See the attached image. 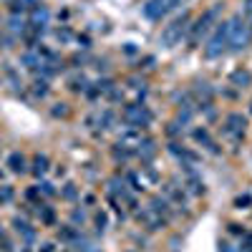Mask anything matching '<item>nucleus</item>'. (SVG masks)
I'll list each match as a JSON object with an SVG mask.
<instances>
[{
    "label": "nucleus",
    "mask_w": 252,
    "mask_h": 252,
    "mask_svg": "<svg viewBox=\"0 0 252 252\" xmlns=\"http://www.w3.org/2000/svg\"><path fill=\"white\" fill-rule=\"evenodd\" d=\"M53 172L58 179H66L68 177V169H66V164H53Z\"/></svg>",
    "instance_id": "nucleus-39"
},
{
    "label": "nucleus",
    "mask_w": 252,
    "mask_h": 252,
    "mask_svg": "<svg viewBox=\"0 0 252 252\" xmlns=\"http://www.w3.org/2000/svg\"><path fill=\"white\" fill-rule=\"evenodd\" d=\"M51 116L53 119H68L71 116V103L68 101H56L51 106Z\"/></svg>",
    "instance_id": "nucleus-31"
},
{
    "label": "nucleus",
    "mask_w": 252,
    "mask_h": 252,
    "mask_svg": "<svg viewBox=\"0 0 252 252\" xmlns=\"http://www.w3.org/2000/svg\"><path fill=\"white\" fill-rule=\"evenodd\" d=\"M194 116H197L194 106H177V116H174V121H177L179 126H189V124L194 121Z\"/></svg>",
    "instance_id": "nucleus-27"
},
{
    "label": "nucleus",
    "mask_w": 252,
    "mask_h": 252,
    "mask_svg": "<svg viewBox=\"0 0 252 252\" xmlns=\"http://www.w3.org/2000/svg\"><path fill=\"white\" fill-rule=\"evenodd\" d=\"M35 217L40 220L43 227H58V212H56V207L46 199L40 204H35Z\"/></svg>",
    "instance_id": "nucleus-13"
},
{
    "label": "nucleus",
    "mask_w": 252,
    "mask_h": 252,
    "mask_svg": "<svg viewBox=\"0 0 252 252\" xmlns=\"http://www.w3.org/2000/svg\"><path fill=\"white\" fill-rule=\"evenodd\" d=\"M166 136H169V139H177V136H182V126H179L177 121L166 124Z\"/></svg>",
    "instance_id": "nucleus-37"
},
{
    "label": "nucleus",
    "mask_w": 252,
    "mask_h": 252,
    "mask_svg": "<svg viewBox=\"0 0 252 252\" xmlns=\"http://www.w3.org/2000/svg\"><path fill=\"white\" fill-rule=\"evenodd\" d=\"M129 252H139V250H129Z\"/></svg>",
    "instance_id": "nucleus-49"
},
{
    "label": "nucleus",
    "mask_w": 252,
    "mask_h": 252,
    "mask_svg": "<svg viewBox=\"0 0 252 252\" xmlns=\"http://www.w3.org/2000/svg\"><path fill=\"white\" fill-rule=\"evenodd\" d=\"M0 182H3V169H0Z\"/></svg>",
    "instance_id": "nucleus-47"
},
{
    "label": "nucleus",
    "mask_w": 252,
    "mask_h": 252,
    "mask_svg": "<svg viewBox=\"0 0 252 252\" xmlns=\"http://www.w3.org/2000/svg\"><path fill=\"white\" fill-rule=\"evenodd\" d=\"M15 199V187L13 184H5V182H0V207H5Z\"/></svg>",
    "instance_id": "nucleus-33"
},
{
    "label": "nucleus",
    "mask_w": 252,
    "mask_h": 252,
    "mask_svg": "<svg viewBox=\"0 0 252 252\" xmlns=\"http://www.w3.org/2000/svg\"><path fill=\"white\" fill-rule=\"evenodd\" d=\"M66 86H68V91L71 94H83L89 86H91V81H89V76L86 73H81V71H76V73H71L68 78H66Z\"/></svg>",
    "instance_id": "nucleus-19"
},
{
    "label": "nucleus",
    "mask_w": 252,
    "mask_h": 252,
    "mask_svg": "<svg viewBox=\"0 0 252 252\" xmlns=\"http://www.w3.org/2000/svg\"><path fill=\"white\" fill-rule=\"evenodd\" d=\"M51 166H53V161H51V157H48L46 152H35V154L31 157L28 174H33L35 179H43V177L51 172Z\"/></svg>",
    "instance_id": "nucleus-11"
},
{
    "label": "nucleus",
    "mask_w": 252,
    "mask_h": 252,
    "mask_svg": "<svg viewBox=\"0 0 252 252\" xmlns=\"http://www.w3.org/2000/svg\"><path fill=\"white\" fill-rule=\"evenodd\" d=\"M3 235H5V224H3V222H0V237H3Z\"/></svg>",
    "instance_id": "nucleus-46"
},
{
    "label": "nucleus",
    "mask_w": 252,
    "mask_h": 252,
    "mask_svg": "<svg viewBox=\"0 0 252 252\" xmlns=\"http://www.w3.org/2000/svg\"><path fill=\"white\" fill-rule=\"evenodd\" d=\"M58 197H61L63 202H68V204H76V202L81 199V187H78L73 179H66V182H63V187L58 189Z\"/></svg>",
    "instance_id": "nucleus-17"
},
{
    "label": "nucleus",
    "mask_w": 252,
    "mask_h": 252,
    "mask_svg": "<svg viewBox=\"0 0 252 252\" xmlns=\"http://www.w3.org/2000/svg\"><path fill=\"white\" fill-rule=\"evenodd\" d=\"M38 192H40V197H43L46 202L58 197V189H56V184H53V182H46V179H38Z\"/></svg>",
    "instance_id": "nucleus-29"
},
{
    "label": "nucleus",
    "mask_w": 252,
    "mask_h": 252,
    "mask_svg": "<svg viewBox=\"0 0 252 252\" xmlns=\"http://www.w3.org/2000/svg\"><path fill=\"white\" fill-rule=\"evenodd\" d=\"M68 61L73 63V66H83V63H86V61H89V56H81V53H76V56H71Z\"/></svg>",
    "instance_id": "nucleus-43"
},
{
    "label": "nucleus",
    "mask_w": 252,
    "mask_h": 252,
    "mask_svg": "<svg viewBox=\"0 0 252 252\" xmlns=\"http://www.w3.org/2000/svg\"><path fill=\"white\" fill-rule=\"evenodd\" d=\"M235 207H237V209H250V207H252V194H240V197L235 199Z\"/></svg>",
    "instance_id": "nucleus-36"
},
{
    "label": "nucleus",
    "mask_w": 252,
    "mask_h": 252,
    "mask_svg": "<svg viewBox=\"0 0 252 252\" xmlns=\"http://www.w3.org/2000/svg\"><path fill=\"white\" fill-rule=\"evenodd\" d=\"M192 139L202 146V149L204 152H209V154H212V157H220L222 154V146L212 139V134H209V129H207V126H197V129H192Z\"/></svg>",
    "instance_id": "nucleus-10"
},
{
    "label": "nucleus",
    "mask_w": 252,
    "mask_h": 252,
    "mask_svg": "<svg viewBox=\"0 0 252 252\" xmlns=\"http://www.w3.org/2000/svg\"><path fill=\"white\" fill-rule=\"evenodd\" d=\"M121 119L126 121V126H129V129L144 131V129H149V126H152L154 114L149 111V106H146V103H139V101H136V103H124Z\"/></svg>",
    "instance_id": "nucleus-4"
},
{
    "label": "nucleus",
    "mask_w": 252,
    "mask_h": 252,
    "mask_svg": "<svg viewBox=\"0 0 252 252\" xmlns=\"http://www.w3.org/2000/svg\"><path fill=\"white\" fill-rule=\"evenodd\" d=\"M20 252H33V247H28V245H20Z\"/></svg>",
    "instance_id": "nucleus-45"
},
{
    "label": "nucleus",
    "mask_w": 252,
    "mask_h": 252,
    "mask_svg": "<svg viewBox=\"0 0 252 252\" xmlns=\"http://www.w3.org/2000/svg\"><path fill=\"white\" fill-rule=\"evenodd\" d=\"M0 252H15V242L13 237H8V232L0 237Z\"/></svg>",
    "instance_id": "nucleus-35"
},
{
    "label": "nucleus",
    "mask_w": 252,
    "mask_h": 252,
    "mask_svg": "<svg viewBox=\"0 0 252 252\" xmlns=\"http://www.w3.org/2000/svg\"><path fill=\"white\" fill-rule=\"evenodd\" d=\"M192 10H182L169 26H164V31L159 33V43L164 46V48H174V46H179L182 43V38H187V31H189V26H192Z\"/></svg>",
    "instance_id": "nucleus-3"
},
{
    "label": "nucleus",
    "mask_w": 252,
    "mask_h": 252,
    "mask_svg": "<svg viewBox=\"0 0 252 252\" xmlns=\"http://www.w3.org/2000/svg\"><path fill=\"white\" fill-rule=\"evenodd\" d=\"M76 43H78L81 48H91V38H89L86 33H83V35L78 33V35H76Z\"/></svg>",
    "instance_id": "nucleus-41"
},
{
    "label": "nucleus",
    "mask_w": 252,
    "mask_h": 252,
    "mask_svg": "<svg viewBox=\"0 0 252 252\" xmlns=\"http://www.w3.org/2000/svg\"><path fill=\"white\" fill-rule=\"evenodd\" d=\"M134 217H136V222L144 227V229H149V232H164L166 229V217H161V215H157V212H152L149 207H144V209H136L134 212Z\"/></svg>",
    "instance_id": "nucleus-8"
},
{
    "label": "nucleus",
    "mask_w": 252,
    "mask_h": 252,
    "mask_svg": "<svg viewBox=\"0 0 252 252\" xmlns=\"http://www.w3.org/2000/svg\"><path fill=\"white\" fill-rule=\"evenodd\" d=\"M250 43H252V31L245 23V18L240 13L227 18V51L242 53V51L250 48Z\"/></svg>",
    "instance_id": "nucleus-2"
},
{
    "label": "nucleus",
    "mask_w": 252,
    "mask_h": 252,
    "mask_svg": "<svg viewBox=\"0 0 252 252\" xmlns=\"http://www.w3.org/2000/svg\"><path fill=\"white\" fill-rule=\"evenodd\" d=\"M61 252H71V250H61Z\"/></svg>",
    "instance_id": "nucleus-48"
},
{
    "label": "nucleus",
    "mask_w": 252,
    "mask_h": 252,
    "mask_svg": "<svg viewBox=\"0 0 252 252\" xmlns=\"http://www.w3.org/2000/svg\"><path fill=\"white\" fill-rule=\"evenodd\" d=\"M192 91V96H194V101L199 103V101H215V89L209 86L207 81H194V86L189 89Z\"/></svg>",
    "instance_id": "nucleus-22"
},
{
    "label": "nucleus",
    "mask_w": 252,
    "mask_h": 252,
    "mask_svg": "<svg viewBox=\"0 0 252 252\" xmlns=\"http://www.w3.org/2000/svg\"><path fill=\"white\" fill-rule=\"evenodd\" d=\"M56 235H58V240H61L63 245H71V247H73V245L81 240V229L73 227V224H58Z\"/></svg>",
    "instance_id": "nucleus-18"
},
{
    "label": "nucleus",
    "mask_w": 252,
    "mask_h": 252,
    "mask_svg": "<svg viewBox=\"0 0 252 252\" xmlns=\"http://www.w3.org/2000/svg\"><path fill=\"white\" fill-rule=\"evenodd\" d=\"M56 250H58V245L53 240H46V242L38 245V252H56Z\"/></svg>",
    "instance_id": "nucleus-38"
},
{
    "label": "nucleus",
    "mask_w": 252,
    "mask_h": 252,
    "mask_svg": "<svg viewBox=\"0 0 252 252\" xmlns=\"http://www.w3.org/2000/svg\"><path fill=\"white\" fill-rule=\"evenodd\" d=\"M220 252H245L242 247H235V245H229V242H220Z\"/></svg>",
    "instance_id": "nucleus-42"
},
{
    "label": "nucleus",
    "mask_w": 252,
    "mask_h": 252,
    "mask_svg": "<svg viewBox=\"0 0 252 252\" xmlns=\"http://www.w3.org/2000/svg\"><path fill=\"white\" fill-rule=\"evenodd\" d=\"M28 31H31L28 15H8V33H10V35L23 38Z\"/></svg>",
    "instance_id": "nucleus-16"
},
{
    "label": "nucleus",
    "mask_w": 252,
    "mask_h": 252,
    "mask_svg": "<svg viewBox=\"0 0 252 252\" xmlns=\"http://www.w3.org/2000/svg\"><path fill=\"white\" fill-rule=\"evenodd\" d=\"M229 86H235V89H250L252 86V71L235 68L232 73H229Z\"/></svg>",
    "instance_id": "nucleus-21"
},
{
    "label": "nucleus",
    "mask_w": 252,
    "mask_h": 252,
    "mask_svg": "<svg viewBox=\"0 0 252 252\" xmlns=\"http://www.w3.org/2000/svg\"><path fill=\"white\" fill-rule=\"evenodd\" d=\"M182 5H189V0H172V10H177Z\"/></svg>",
    "instance_id": "nucleus-44"
},
{
    "label": "nucleus",
    "mask_w": 252,
    "mask_h": 252,
    "mask_svg": "<svg viewBox=\"0 0 252 252\" xmlns=\"http://www.w3.org/2000/svg\"><path fill=\"white\" fill-rule=\"evenodd\" d=\"M245 131H247V116L242 111H227L222 121V134L229 136L235 144H240L245 141Z\"/></svg>",
    "instance_id": "nucleus-6"
},
{
    "label": "nucleus",
    "mask_w": 252,
    "mask_h": 252,
    "mask_svg": "<svg viewBox=\"0 0 252 252\" xmlns=\"http://www.w3.org/2000/svg\"><path fill=\"white\" fill-rule=\"evenodd\" d=\"M3 73H5V78H8V83H10V89L15 91V94H23V89H26V83H23V78H20V73L10 66V63H3Z\"/></svg>",
    "instance_id": "nucleus-24"
},
{
    "label": "nucleus",
    "mask_w": 252,
    "mask_h": 252,
    "mask_svg": "<svg viewBox=\"0 0 252 252\" xmlns=\"http://www.w3.org/2000/svg\"><path fill=\"white\" fill-rule=\"evenodd\" d=\"M184 192H187V194H192V197H204V194H207V187H204L199 172L184 177Z\"/></svg>",
    "instance_id": "nucleus-15"
},
{
    "label": "nucleus",
    "mask_w": 252,
    "mask_h": 252,
    "mask_svg": "<svg viewBox=\"0 0 252 252\" xmlns=\"http://www.w3.org/2000/svg\"><path fill=\"white\" fill-rule=\"evenodd\" d=\"M23 202H26V204H31V207H35V204L43 202V197H40V192H38V184H33V187H26V189H23Z\"/></svg>",
    "instance_id": "nucleus-32"
},
{
    "label": "nucleus",
    "mask_w": 252,
    "mask_h": 252,
    "mask_svg": "<svg viewBox=\"0 0 252 252\" xmlns=\"http://www.w3.org/2000/svg\"><path fill=\"white\" fill-rule=\"evenodd\" d=\"M53 35H56L58 43H71V40L76 38V35H73V31H71L68 26H61V28H56V31H53Z\"/></svg>",
    "instance_id": "nucleus-34"
},
{
    "label": "nucleus",
    "mask_w": 252,
    "mask_h": 252,
    "mask_svg": "<svg viewBox=\"0 0 252 252\" xmlns=\"http://www.w3.org/2000/svg\"><path fill=\"white\" fill-rule=\"evenodd\" d=\"M28 91H31V96H33L35 101H43V98L51 96V81H46V78H40V76H38V78L31 81Z\"/></svg>",
    "instance_id": "nucleus-20"
},
{
    "label": "nucleus",
    "mask_w": 252,
    "mask_h": 252,
    "mask_svg": "<svg viewBox=\"0 0 252 252\" xmlns=\"http://www.w3.org/2000/svg\"><path fill=\"white\" fill-rule=\"evenodd\" d=\"M222 13H224V0H217V3H212L202 15L192 18V26L187 31L189 43H199V38H207L212 33V28L222 20Z\"/></svg>",
    "instance_id": "nucleus-1"
},
{
    "label": "nucleus",
    "mask_w": 252,
    "mask_h": 252,
    "mask_svg": "<svg viewBox=\"0 0 252 252\" xmlns=\"http://www.w3.org/2000/svg\"><path fill=\"white\" fill-rule=\"evenodd\" d=\"M149 209H152V212H157V215H161V217H169L172 215V202L166 199L164 194H154L149 199Z\"/></svg>",
    "instance_id": "nucleus-23"
},
{
    "label": "nucleus",
    "mask_w": 252,
    "mask_h": 252,
    "mask_svg": "<svg viewBox=\"0 0 252 252\" xmlns=\"http://www.w3.org/2000/svg\"><path fill=\"white\" fill-rule=\"evenodd\" d=\"M5 166H8V172H10V174H15V177H23V174H28V166H31V161H28V157H26L23 152H20V149H15V152H10V154H8Z\"/></svg>",
    "instance_id": "nucleus-12"
},
{
    "label": "nucleus",
    "mask_w": 252,
    "mask_h": 252,
    "mask_svg": "<svg viewBox=\"0 0 252 252\" xmlns=\"http://www.w3.org/2000/svg\"><path fill=\"white\" fill-rule=\"evenodd\" d=\"M169 13H172V0H146L141 5V15L146 20H154V23H159Z\"/></svg>",
    "instance_id": "nucleus-9"
},
{
    "label": "nucleus",
    "mask_w": 252,
    "mask_h": 252,
    "mask_svg": "<svg viewBox=\"0 0 252 252\" xmlns=\"http://www.w3.org/2000/svg\"><path fill=\"white\" fill-rule=\"evenodd\" d=\"M94 227H96V235H103L109 229V215L103 209H96L94 212Z\"/></svg>",
    "instance_id": "nucleus-30"
},
{
    "label": "nucleus",
    "mask_w": 252,
    "mask_h": 252,
    "mask_svg": "<svg viewBox=\"0 0 252 252\" xmlns=\"http://www.w3.org/2000/svg\"><path fill=\"white\" fill-rule=\"evenodd\" d=\"M222 53H227V20H220L204 40V58L215 61Z\"/></svg>",
    "instance_id": "nucleus-5"
},
{
    "label": "nucleus",
    "mask_w": 252,
    "mask_h": 252,
    "mask_svg": "<svg viewBox=\"0 0 252 252\" xmlns=\"http://www.w3.org/2000/svg\"><path fill=\"white\" fill-rule=\"evenodd\" d=\"M159 146H157V139L152 136H141V144L136 146V157L141 159V164H152V159L157 157Z\"/></svg>",
    "instance_id": "nucleus-14"
},
{
    "label": "nucleus",
    "mask_w": 252,
    "mask_h": 252,
    "mask_svg": "<svg viewBox=\"0 0 252 252\" xmlns=\"http://www.w3.org/2000/svg\"><path fill=\"white\" fill-rule=\"evenodd\" d=\"M78 202H81L83 207H94V204H96V194H91V192H89V194H81Z\"/></svg>",
    "instance_id": "nucleus-40"
},
{
    "label": "nucleus",
    "mask_w": 252,
    "mask_h": 252,
    "mask_svg": "<svg viewBox=\"0 0 252 252\" xmlns=\"http://www.w3.org/2000/svg\"><path fill=\"white\" fill-rule=\"evenodd\" d=\"M20 63H23L26 68H31V71H38L40 63H43V58L38 56V51H23L20 53Z\"/></svg>",
    "instance_id": "nucleus-26"
},
{
    "label": "nucleus",
    "mask_w": 252,
    "mask_h": 252,
    "mask_svg": "<svg viewBox=\"0 0 252 252\" xmlns=\"http://www.w3.org/2000/svg\"><path fill=\"white\" fill-rule=\"evenodd\" d=\"M86 222H89V215H86V209H83V204H81V207H73L71 215H68V224H73V227L81 229Z\"/></svg>",
    "instance_id": "nucleus-28"
},
{
    "label": "nucleus",
    "mask_w": 252,
    "mask_h": 252,
    "mask_svg": "<svg viewBox=\"0 0 252 252\" xmlns=\"http://www.w3.org/2000/svg\"><path fill=\"white\" fill-rule=\"evenodd\" d=\"M114 121H116V111H114V109H103V111H98V114H96V126H98L101 131L111 129Z\"/></svg>",
    "instance_id": "nucleus-25"
},
{
    "label": "nucleus",
    "mask_w": 252,
    "mask_h": 252,
    "mask_svg": "<svg viewBox=\"0 0 252 252\" xmlns=\"http://www.w3.org/2000/svg\"><path fill=\"white\" fill-rule=\"evenodd\" d=\"M10 227H13V232H15V235L20 237V245L35 247V242H38V229H35V227L31 224V220H28V217H23V215L13 217Z\"/></svg>",
    "instance_id": "nucleus-7"
}]
</instances>
